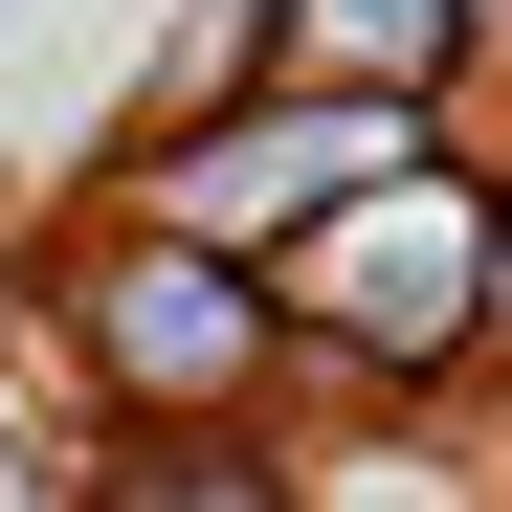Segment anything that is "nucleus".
Instances as JSON below:
<instances>
[{"mask_svg":"<svg viewBox=\"0 0 512 512\" xmlns=\"http://www.w3.org/2000/svg\"><path fill=\"white\" fill-rule=\"evenodd\" d=\"M490 312H512V223H490Z\"/></svg>","mask_w":512,"mask_h":512,"instance_id":"obj_3","label":"nucleus"},{"mask_svg":"<svg viewBox=\"0 0 512 512\" xmlns=\"http://www.w3.org/2000/svg\"><path fill=\"white\" fill-rule=\"evenodd\" d=\"M446 245H468L446 201H379L357 245H312V268H290V312H312V334H334V312H357V334H379V357H401V334H446Z\"/></svg>","mask_w":512,"mask_h":512,"instance_id":"obj_1","label":"nucleus"},{"mask_svg":"<svg viewBox=\"0 0 512 512\" xmlns=\"http://www.w3.org/2000/svg\"><path fill=\"white\" fill-rule=\"evenodd\" d=\"M245 334H268V312H245L201 245H134V268H112V357H134V379L201 401V379H245Z\"/></svg>","mask_w":512,"mask_h":512,"instance_id":"obj_2","label":"nucleus"}]
</instances>
